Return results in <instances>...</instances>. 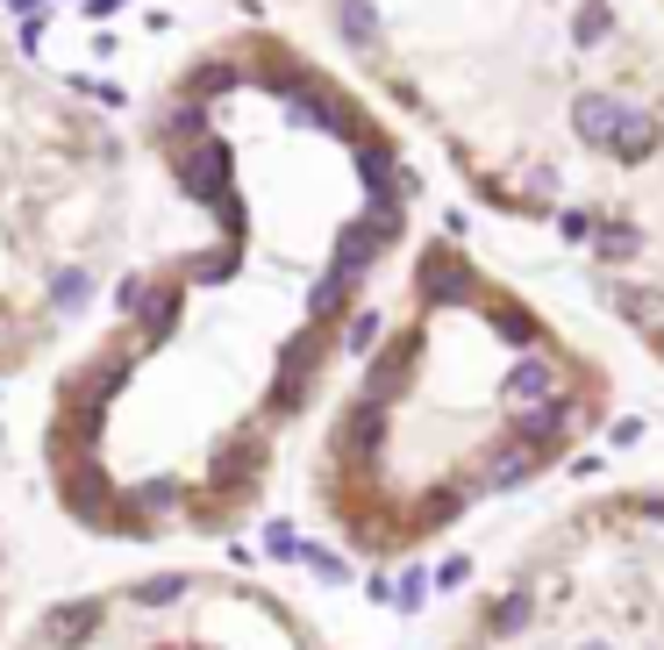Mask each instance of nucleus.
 <instances>
[{
    "instance_id": "1",
    "label": "nucleus",
    "mask_w": 664,
    "mask_h": 650,
    "mask_svg": "<svg viewBox=\"0 0 664 650\" xmlns=\"http://www.w3.org/2000/svg\"><path fill=\"white\" fill-rule=\"evenodd\" d=\"M608 408V379L464 257H429L408 336L336 400L315 508L358 558H414L472 508L544 480Z\"/></svg>"
},
{
    "instance_id": "2",
    "label": "nucleus",
    "mask_w": 664,
    "mask_h": 650,
    "mask_svg": "<svg viewBox=\"0 0 664 650\" xmlns=\"http://www.w3.org/2000/svg\"><path fill=\"white\" fill-rule=\"evenodd\" d=\"M443 650H664V486L558 514Z\"/></svg>"
},
{
    "instance_id": "3",
    "label": "nucleus",
    "mask_w": 664,
    "mask_h": 650,
    "mask_svg": "<svg viewBox=\"0 0 664 650\" xmlns=\"http://www.w3.org/2000/svg\"><path fill=\"white\" fill-rule=\"evenodd\" d=\"M0 650H329V636L272 586L179 565L51 600Z\"/></svg>"
}]
</instances>
